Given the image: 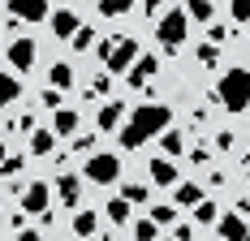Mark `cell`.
Instances as JSON below:
<instances>
[{
    "label": "cell",
    "instance_id": "11",
    "mask_svg": "<svg viewBox=\"0 0 250 241\" xmlns=\"http://www.w3.org/2000/svg\"><path fill=\"white\" fill-rule=\"evenodd\" d=\"M121 125H125V103L121 99H108L100 108V117H95V129H100V134H112V129H121Z\"/></svg>",
    "mask_w": 250,
    "mask_h": 241
},
{
    "label": "cell",
    "instance_id": "35",
    "mask_svg": "<svg viewBox=\"0 0 250 241\" xmlns=\"http://www.w3.org/2000/svg\"><path fill=\"white\" fill-rule=\"evenodd\" d=\"M233 9V22H250V0H229Z\"/></svg>",
    "mask_w": 250,
    "mask_h": 241
},
{
    "label": "cell",
    "instance_id": "3",
    "mask_svg": "<svg viewBox=\"0 0 250 241\" xmlns=\"http://www.w3.org/2000/svg\"><path fill=\"white\" fill-rule=\"evenodd\" d=\"M138 39L129 35H117V39H104L100 43V60H104V73H129L138 65Z\"/></svg>",
    "mask_w": 250,
    "mask_h": 241
},
{
    "label": "cell",
    "instance_id": "34",
    "mask_svg": "<svg viewBox=\"0 0 250 241\" xmlns=\"http://www.w3.org/2000/svg\"><path fill=\"white\" fill-rule=\"evenodd\" d=\"M143 13H147L151 22H160V18L168 13V9H164V0H143Z\"/></svg>",
    "mask_w": 250,
    "mask_h": 241
},
{
    "label": "cell",
    "instance_id": "41",
    "mask_svg": "<svg viewBox=\"0 0 250 241\" xmlns=\"http://www.w3.org/2000/svg\"><path fill=\"white\" fill-rule=\"evenodd\" d=\"M190 160H194V164H207V160H211V151H207V146H194V151H190Z\"/></svg>",
    "mask_w": 250,
    "mask_h": 241
},
{
    "label": "cell",
    "instance_id": "45",
    "mask_svg": "<svg viewBox=\"0 0 250 241\" xmlns=\"http://www.w3.org/2000/svg\"><path fill=\"white\" fill-rule=\"evenodd\" d=\"M246 241H250V237H246Z\"/></svg>",
    "mask_w": 250,
    "mask_h": 241
},
{
    "label": "cell",
    "instance_id": "38",
    "mask_svg": "<svg viewBox=\"0 0 250 241\" xmlns=\"http://www.w3.org/2000/svg\"><path fill=\"white\" fill-rule=\"evenodd\" d=\"M168 241H194V224H177Z\"/></svg>",
    "mask_w": 250,
    "mask_h": 241
},
{
    "label": "cell",
    "instance_id": "14",
    "mask_svg": "<svg viewBox=\"0 0 250 241\" xmlns=\"http://www.w3.org/2000/svg\"><path fill=\"white\" fill-rule=\"evenodd\" d=\"M147 172H151L155 185H177V164L168 160V155H155V160L147 164Z\"/></svg>",
    "mask_w": 250,
    "mask_h": 241
},
{
    "label": "cell",
    "instance_id": "7",
    "mask_svg": "<svg viewBox=\"0 0 250 241\" xmlns=\"http://www.w3.org/2000/svg\"><path fill=\"white\" fill-rule=\"evenodd\" d=\"M18 22H48V0H9V26Z\"/></svg>",
    "mask_w": 250,
    "mask_h": 241
},
{
    "label": "cell",
    "instance_id": "43",
    "mask_svg": "<svg viewBox=\"0 0 250 241\" xmlns=\"http://www.w3.org/2000/svg\"><path fill=\"white\" fill-rule=\"evenodd\" d=\"M237 211H242V216H250V198H242V202H237Z\"/></svg>",
    "mask_w": 250,
    "mask_h": 241
},
{
    "label": "cell",
    "instance_id": "1",
    "mask_svg": "<svg viewBox=\"0 0 250 241\" xmlns=\"http://www.w3.org/2000/svg\"><path fill=\"white\" fill-rule=\"evenodd\" d=\"M173 120V108L168 103H138L121 125V146L125 151H138L143 142H151L155 134H164Z\"/></svg>",
    "mask_w": 250,
    "mask_h": 241
},
{
    "label": "cell",
    "instance_id": "24",
    "mask_svg": "<svg viewBox=\"0 0 250 241\" xmlns=\"http://www.w3.org/2000/svg\"><path fill=\"white\" fill-rule=\"evenodd\" d=\"M69 151H74V155H82V160H91V155H95V134H74Z\"/></svg>",
    "mask_w": 250,
    "mask_h": 241
},
{
    "label": "cell",
    "instance_id": "13",
    "mask_svg": "<svg viewBox=\"0 0 250 241\" xmlns=\"http://www.w3.org/2000/svg\"><path fill=\"white\" fill-rule=\"evenodd\" d=\"M48 22H52V35H61V39H74L78 30H82V18H78L74 9H56Z\"/></svg>",
    "mask_w": 250,
    "mask_h": 241
},
{
    "label": "cell",
    "instance_id": "19",
    "mask_svg": "<svg viewBox=\"0 0 250 241\" xmlns=\"http://www.w3.org/2000/svg\"><path fill=\"white\" fill-rule=\"evenodd\" d=\"M186 13H190V22H211L216 18V0H186Z\"/></svg>",
    "mask_w": 250,
    "mask_h": 241
},
{
    "label": "cell",
    "instance_id": "29",
    "mask_svg": "<svg viewBox=\"0 0 250 241\" xmlns=\"http://www.w3.org/2000/svg\"><path fill=\"white\" fill-rule=\"evenodd\" d=\"M121 198H125V202H147L151 190H147V185H134V181H129V185L121 190Z\"/></svg>",
    "mask_w": 250,
    "mask_h": 241
},
{
    "label": "cell",
    "instance_id": "6",
    "mask_svg": "<svg viewBox=\"0 0 250 241\" xmlns=\"http://www.w3.org/2000/svg\"><path fill=\"white\" fill-rule=\"evenodd\" d=\"M52 202V185L48 181H30L22 190V198H18V211H26V216H43Z\"/></svg>",
    "mask_w": 250,
    "mask_h": 241
},
{
    "label": "cell",
    "instance_id": "36",
    "mask_svg": "<svg viewBox=\"0 0 250 241\" xmlns=\"http://www.w3.org/2000/svg\"><path fill=\"white\" fill-rule=\"evenodd\" d=\"M151 220L164 228V224H173V220H177V207H155V211H151Z\"/></svg>",
    "mask_w": 250,
    "mask_h": 241
},
{
    "label": "cell",
    "instance_id": "30",
    "mask_svg": "<svg viewBox=\"0 0 250 241\" xmlns=\"http://www.w3.org/2000/svg\"><path fill=\"white\" fill-rule=\"evenodd\" d=\"M194 220H199V224H216V220H220L216 202H199V207H194Z\"/></svg>",
    "mask_w": 250,
    "mask_h": 241
},
{
    "label": "cell",
    "instance_id": "23",
    "mask_svg": "<svg viewBox=\"0 0 250 241\" xmlns=\"http://www.w3.org/2000/svg\"><path fill=\"white\" fill-rule=\"evenodd\" d=\"M194 56H199L203 69H216V65H220V48H216V43H199V48H194Z\"/></svg>",
    "mask_w": 250,
    "mask_h": 241
},
{
    "label": "cell",
    "instance_id": "44",
    "mask_svg": "<svg viewBox=\"0 0 250 241\" xmlns=\"http://www.w3.org/2000/svg\"><path fill=\"white\" fill-rule=\"evenodd\" d=\"M4 160H9V151H4V142H0V164H4Z\"/></svg>",
    "mask_w": 250,
    "mask_h": 241
},
{
    "label": "cell",
    "instance_id": "28",
    "mask_svg": "<svg viewBox=\"0 0 250 241\" xmlns=\"http://www.w3.org/2000/svg\"><path fill=\"white\" fill-rule=\"evenodd\" d=\"M134 237L138 241H155L160 237V224H155V220H138V224H134Z\"/></svg>",
    "mask_w": 250,
    "mask_h": 241
},
{
    "label": "cell",
    "instance_id": "20",
    "mask_svg": "<svg viewBox=\"0 0 250 241\" xmlns=\"http://www.w3.org/2000/svg\"><path fill=\"white\" fill-rule=\"evenodd\" d=\"M48 86H56V91H65V86H74V65H52L48 69Z\"/></svg>",
    "mask_w": 250,
    "mask_h": 241
},
{
    "label": "cell",
    "instance_id": "5",
    "mask_svg": "<svg viewBox=\"0 0 250 241\" xmlns=\"http://www.w3.org/2000/svg\"><path fill=\"white\" fill-rule=\"evenodd\" d=\"M86 181H95V185H112L117 177H121V155H108V151H95L91 160H86Z\"/></svg>",
    "mask_w": 250,
    "mask_h": 241
},
{
    "label": "cell",
    "instance_id": "10",
    "mask_svg": "<svg viewBox=\"0 0 250 241\" xmlns=\"http://www.w3.org/2000/svg\"><path fill=\"white\" fill-rule=\"evenodd\" d=\"M216 233H220L225 241H246V237H250V224H246L242 211H229V216L216 220Z\"/></svg>",
    "mask_w": 250,
    "mask_h": 241
},
{
    "label": "cell",
    "instance_id": "17",
    "mask_svg": "<svg viewBox=\"0 0 250 241\" xmlns=\"http://www.w3.org/2000/svg\"><path fill=\"white\" fill-rule=\"evenodd\" d=\"M18 99H22V82H18V73H0V108L18 103Z\"/></svg>",
    "mask_w": 250,
    "mask_h": 241
},
{
    "label": "cell",
    "instance_id": "40",
    "mask_svg": "<svg viewBox=\"0 0 250 241\" xmlns=\"http://www.w3.org/2000/svg\"><path fill=\"white\" fill-rule=\"evenodd\" d=\"M225 39H229V30H225V26H211V35H207V43H216V48H220Z\"/></svg>",
    "mask_w": 250,
    "mask_h": 241
},
{
    "label": "cell",
    "instance_id": "22",
    "mask_svg": "<svg viewBox=\"0 0 250 241\" xmlns=\"http://www.w3.org/2000/svg\"><path fill=\"white\" fill-rule=\"evenodd\" d=\"M129 207H134V202H125V198H112V202L104 207V216L112 220V224H129Z\"/></svg>",
    "mask_w": 250,
    "mask_h": 241
},
{
    "label": "cell",
    "instance_id": "8",
    "mask_svg": "<svg viewBox=\"0 0 250 241\" xmlns=\"http://www.w3.org/2000/svg\"><path fill=\"white\" fill-rule=\"evenodd\" d=\"M4 56H9V65L18 73H30L35 69V39H13V43L4 48Z\"/></svg>",
    "mask_w": 250,
    "mask_h": 241
},
{
    "label": "cell",
    "instance_id": "33",
    "mask_svg": "<svg viewBox=\"0 0 250 241\" xmlns=\"http://www.w3.org/2000/svg\"><path fill=\"white\" fill-rule=\"evenodd\" d=\"M69 43H74L78 52H86V48H91V43H95V30H91V26H82V30H78V35H74V39H69Z\"/></svg>",
    "mask_w": 250,
    "mask_h": 241
},
{
    "label": "cell",
    "instance_id": "26",
    "mask_svg": "<svg viewBox=\"0 0 250 241\" xmlns=\"http://www.w3.org/2000/svg\"><path fill=\"white\" fill-rule=\"evenodd\" d=\"M160 146H164V155H181V151H186V142H181L177 129H164V134H160Z\"/></svg>",
    "mask_w": 250,
    "mask_h": 241
},
{
    "label": "cell",
    "instance_id": "18",
    "mask_svg": "<svg viewBox=\"0 0 250 241\" xmlns=\"http://www.w3.org/2000/svg\"><path fill=\"white\" fill-rule=\"evenodd\" d=\"M74 233L78 237H95L100 233V216L95 211H74Z\"/></svg>",
    "mask_w": 250,
    "mask_h": 241
},
{
    "label": "cell",
    "instance_id": "37",
    "mask_svg": "<svg viewBox=\"0 0 250 241\" xmlns=\"http://www.w3.org/2000/svg\"><path fill=\"white\" fill-rule=\"evenodd\" d=\"M43 108L61 112V91H56V86H48V91H43Z\"/></svg>",
    "mask_w": 250,
    "mask_h": 241
},
{
    "label": "cell",
    "instance_id": "4",
    "mask_svg": "<svg viewBox=\"0 0 250 241\" xmlns=\"http://www.w3.org/2000/svg\"><path fill=\"white\" fill-rule=\"evenodd\" d=\"M186 35H190V13H186V9H168V13L155 22V39H160L168 52L181 48V43H186Z\"/></svg>",
    "mask_w": 250,
    "mask_h": 241
},
{
    "label": "cell",
    "instance_id": "16",
    "mask_svg": "<svg viewBox=\"0 0 250 241\" xmlns=\"http://www.w3.org/2000/svg\"><path fill=\"white\" fill-rule=\"evenodd\" d=\"M177 207H199V202H207V194H203V185H194V181H181L173 190Z\"/></svg>",
    "mask_w": 250,
    "mask_h": 241
},
{
    "label": "cell",
    "instance_id": "21",
    "mask_svg": "<svg viewBox=\"0 0 250 241\" xmlns=\"http://www.w3.org/2000/svg\"><path fill=\"white\" fill-rule=\"evenodd\" d=\"M30 151H35V155H52V151H56V134H52V129H35V134H30Z\"/></svg>",
    "mask_w": 250,
    "mask_h": 241
},
{
    "label": "cell",
    "instance_id": "42",
    "mask_svg": "<svg viewBox=\"0 0 250 241\" xmlns=\"http://www.w3.org/2000/svg\"><path fill=\"white\" fill-rule=\"evenodd\" d=\"M18 241H43V237H39L35 228H22V233H18Z\"/></svg>",
    "mask_w": 250,
    "mask_h": 241
},
{
    "label": "cell",
    "instance_id": "25",
    "mask_svg": "<svg viewBox=\"0 0 250 241\" xmlns=\"http://www.w3.org/2000/svg\"><path fill=\"white\" fill-rule=\"evenodd\" d=\"M82 91H86V99H104L112 91V73H100V78H95L91 86H82Z\"/></svg>",
    "mask_w": 250,
    "mask_h": 241
},
{
    "label": "cell",
    "instance_id": "15",
    "mask_svg": "<svg viewBox=\"0 0 250 241\" xmlns=\"http://www.w3.org/2000/svg\"><path fill=\"white\" fill-rule=\"evenodd\" d=\"M52 134H56V138H74V134H78V112H74V108L52 112Z\"/></svg>",
    "mask_w": 250,
    "mask_h": 241
},
{
    "label": "cell",
    "instance_id": "31",
    "mask_svg": "<svg viewBox=\"0 0 250 241\" xmlns=\"http://www.w3.org/2000/svg\"><path fill=\"white\" fill-rule=\"evenodd\" d=\"M22 168H26V155H9V160L0 164V177H18Z\"/></svg>",
    "mask_w": 250,
    "mask_h": 241
},
{
    "label": "cell",
    "instance_id": "12",
    "mask_svg": "<svg viewBox=\"0 0 250 241\" xmlns=\"http://www.w3.org/2000/svg\"><path fill=\"white\" fill-rule=\"evenodd\" d=\"M155 73H160V60H155L151 52H143V56H138V65L129 69V86H134V91H147V82L155 78Z\"/></svg>",
    "mask_w": 250,
    "mask_h": 241
},
{
    "label": "cell",
    "instance_id": "2",
    "mask_svg": "<svg viewBox=\"0 0 250 241\" xmlns=\"http://www.w3.org/2000/svg\"><path fill=\"white\" fill-rule=\"evenodd\" d=\"M216 103H225L229 112H246L250 108V69H225L216 91H211Z\"/></svg>",
    "mask_w": 250,
    "mask_h": 241
},
{
    "label": "cell",
    "instance_id": "27",
    "mask_svg": "<svg viewBox=\"0 0 250 241\" xmlns=\"http://www.w3.org/2000/svg\"><path fill=\"white\" fill-rule=\"evenodd\" d=\"M129 9H134V0H100L104 18H121V13H129Z\"/></svg>",
    "mask_w": 250,
    "mask_h": 241
},
{
    "label": "cell",
    "instance_id": "39",
    "mask_svg": "<svg viewBox=\"0 0 250 241\" xmlns=\"http://www.w3.org/2000/svg\"><path fill=\"white\" fill-rule=\"evenodd\" d=\"M216 151H233V134H229V129L216 134Z\"/></svg>",
    "mask_w": 250,
    "mask_h": 241
},
{
    "label": "cell",
    "instance_id": "32",
    "mask_svg": "<svg viewBox=\"0 0 250 241\" xmlns=\"http://www.w3.org/2000/svg\"><path fill=\"white\" fill-rule=\"evenodd\" d=\"M35 120H39V117H35V112H22V117H18V120H9V129H22V134H35V129H39Z\"/></svg>",
    "mask_w": 250,
    "mask_h": 241
},
{
    "label": "cell",
    "instance_id": "9",
    "mask_svg": "<svg viewBox=\"0 0 250 241\" xmlns=\"http://www.w3.org/2000/svg\"><path fill=\"white\" fill-rule=\"evenodd\" d=\"M52 190H56V198H61L65 207H74V211L82 207V177H74V172H61Z\"/></svg>",
    "mask_w": 250,
    "mask_h": 241
}]
</instances>
